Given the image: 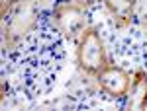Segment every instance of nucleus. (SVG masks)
Returning a JSON list of instances; mask_svg holds the SVG:
<instances>
[{"instance_id":"f257e3e1","label":"nucleus","mask_w":147,"mask_h":111,"mask_svg":"<svg viewBox=\"0 0 147 111\" xmlns=\"http://www.w3.org/2000/svg\"><path fill=\"white\" fill-rule=\"evenodd\" d=\"M77 62L84 74L98 76L108 66L106 47L96 27H86L79 37V49H77Z\"/></svg>"},{"instance_id":"f03ea898","label":"nucleus","mask_w":147,"mask_h":111,"mask_svg":"<svg viewBox=\"0 0 147 111\" xmlns=\"http://www.w3.org/2000/svg\"><path fill=\"white\" fill-rule=\"evenodd\" d=\"M37 16H39V8H37L35 0H16V4L10 8V12L4 16V18H8L6 29H4L6 43L14 47L18 41H22L35 27Z\"/></svg>"},{"instance_id":"7ed1b4c3","label":"nucleus","mask_w":147,"mask_h":111,"mask_svg":"<svg viewBox=\"0 0 147 111\" xmlns=\"http://www.w3.org/2000/svg\"><path fill=\"white\" fill-rule=\"evenodd\" d=\"M55 23L59 31L63 33L65 39L75 41L79 39L82 31L86 29L84 25V12L77 4H63L55 10Z\"/></svg>"},{"instance_id":"20e7f679","label":"nucleus","mask_w":147,"mask_h":111,"mask_svg":"<svg viewBox=\"0 0 147 111\" xmlns=\"http://www.w3.org/2000/svg\"><path fill=\"white\" fill-rule=\"evenodd\" d=\"M96 80H98V86L112 98H125L131 86L129 74L120 66H106L96 76Z\"/></svg>"},{"instance_id":"39448f33","label":"nucleus","mask_w":147,"mask_h":111,"mask_svg":"<svg viewBox=\"0 0 147 111\" xmlns=\"http://www.w3.org/2000/svg\"><path fill=\"white\" fill-rule=\"evenodd\" d=\"M127 109L141 111L147 107V72L145 70H137L131 78V86L127 92Z\"/></svg>"},{"instance_id":"423d86ee","label":"nucleus","mask_w":147,"mask_h":111,"mask_svg":"<svg viewBox=\"0 0 147 111\" xmlns=\"http://www.w3.org/2000/svg\"><path fill=\"white\" fill-rule=\"evenodd\" d=\"M102 2L118 23L124 25V23L131 22L134 12H136V0H102Z\"/></svg>"},{"instance_id":"0eeeda50","label":"nucleus","mask_w":147,"mask_h":111,"mask_svg":"<svg viewBox=\"0 0 147 111\" xmlns=\"http://www.w3.org/2000/svg\"><path fill=\"white\" fill-rule=\"evenodd\" d=\"M73 2H75L77 6H80V8H84V6H90L94 0H73Z\"/></svg>"}]
</instances>
